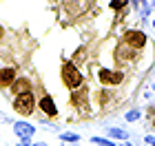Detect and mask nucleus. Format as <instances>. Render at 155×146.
<instances>
[{"label": "nucleus", "mask_w": 155, "mask_h": 146, "mask_svg": "<svg viewBox=\"0 0 155 146\" xmlns=\"http://www.w3.org/2000/svg\"><path fill=\"white\" fill-rule=\"evenodd\" d=\"M153 126H155V120H153Z\"/></svg>", "instance_id": "6ab92c4d"}, {"label": "nucleus", "mask_w": 155, "mask_h": 146, "mask_svg": "<svg viewBox=\"0 0 155 146\" xmlns=\"http://www.w3.org/2000/svg\"><path fill=\"white\" fill-rule=\"evenodd\" d=\"M78 140H80V135H75V133H62V142H69V144H75Z\"/></svg>", "instance_id": "9d476101"}, {"label": "nucleus", "mask_w": 155, "mask_h": 146, "mask_svg": "<svg viewBox=\"0 0 155 146\" xmlns=\"http://www.w3.org/2000/svg\"><path fill=\"white\" fill-rule=\"evenodd\" d=\"M13 91H16L18 95H25V93H31L29 91V89H31V82L29 80H27V78H20V80H16V82H13Z\"/></svg>", "instance_id": "6e6552de"}, {"label": "nucleus", "mask_w": 155, "mask_h": 146, "mask_svg": "<svg viewBox=\"0 0 155 146\" xmlns=\"http://www.w3.org/2000/svg\"><path fill=\"white\" fill-rule=\"evenodd\" d=\"M137 117H140V111H131V113L126 115V120H129V122H133V120H137Z\"/></svg>", "instance_id": "f8f14e48"}, {"label": "nucleus", "mask_w": 155, "mask_h": 146, "mask_svg": "<svg viewBox=\"0 0 155 146\" xmlns=\"http://www.w3.org/2000/svg\"><path fill=\"white\" fill-rule=\"evenodd\" d=\"M2 33H5V31H2V27H0V38H2Z\"/></svg>", "instance_id": "a211bd4d"}, {"label": "nucleus", "mask_w": 155, "mask_h": 146, "mask_svg": "<svg viewBox=\"0 0 155 146\" xmlns=\"http://www.w3.org/2000/svg\"><path fill=\"white\" fill-rule=\"evenodd\" d=\"M111 7H113V9H120V7H124V2H111Z\"/></svg>", "instance_id": "ddd939ff"}, {"label": "nucleus", "mask_w": 155, "mask_h": 146, "mask_svg": "<svg viewBox=\"0 0 155 146\" xmlns=\"http://www.w3.org/2000/svg\"><path fill=\"white\" fill-rule=\"evenodd\" d=\"M124 40H126L133 49H140V47L146 44V36H144L142 31H126V33H124Z\"/></svg>", "instance_id": "20e7f679"}, {"label": "nucleus", "mask_w": 155, "mask_h": 146, "mask_svg": "<svg viewBox=\"0 0 155 146\" xmlns=\"http://www.w3.org/2000/svg\"><path fill=\"white\" fill-rule=\"evenodd\" d=\"M13 131H16V135L22 137V140H29V137H33V133H36L33 124H27V122H16L13 124Z\"/></svg>", "instance_id": "39448f33"}, {"label": "nucleus", "mask_w": 155, "mask_h": 146, "mask_svg": "<svg viewBox=\"0 0 155 146\" xmlns=\"http://www.w3.org/2000/svg\"><path fill=\"white\" fill-rule=\"evenodd\" d=\"M33 106H36V100H33L31 93L18 95L16 102H13V109H16L20 115H31V113H33Z\"/></svg>", "instance_id": "f03ea898"}, {"label": "nucleus", "mask_w": 155, "mask_h": 146, "mask_svg": "<svg viewBox=\"0 0 155 146\" xmlns=\"http://www.w3.org/2000/svg\"><path fill=\"white\" fill-rule=\"evenodd\" d=\"M16 82V69H0V86H11Z\"/></svg>", "instance_id": "423d86ee"}, {"label": "nucleus", "mask_w": 155, "mask_h": 146, "mask_svg": "<svg viewBox=\"0 0 155 146\" xmlns=\"http://www.w3.org/2000/svg\"><path fill=\"white\" fill-rule=\"evenodd\" d=\"M33 146H47V144L45 142H38V144H33Z\"/></svg>", "instance_id": "dca6fc26"}, {"label": "nucleus", "mask_w": 155, "mask_h": 146, "mask_svg": "<svg viewBox=\"0 0 155 146\" xmlns=\"http://www.w3.org/2000/svg\"><path fill=\"white\" fill-rule=\"evenodd\" d=\"M109 135L111 137H117V140H126V137H129V133L122 131V128H109Z\"/></svg>", "instance_id": "1a4fd4ad"}, {"label": "nucleus", "mask_w": 155, "mask_h": 146, "mask_svg": "<svg viewBox=\"0 0 155 146\" xmlns=\"http://www.w3.org/2000/svg\"><path fill=\"white\" fill-rule=\"evenodd\" d=\"M40 109L42 111H45V113L47 115H58V109H55V102L51 100V97H49V95H45V97H42V100H40Z\"/></svg>", "instance_id": "0eeeda50"}, {"label": "nucleus", "mask_w": 155, "mask_h": 146, "mask_svg": "<svg viewBox=\"0 0 155 146\" xmlns=\"http://www.w3.org/2000/svg\"><path fill=\"white\" fill-rule=\"evenodd\" d=\"M62 146H75V144H69V142H64V144H62Z\"/></svg>", "instance_id": "f3484780"}, {"label": "nucleus", "mask_w": 155, "mask_h": 146, "mask_svg": "<svg viewBox=\"0 0 155 146\" xmlns=\"http://www.w3.org/2000/svg\"><path fill=\"white\" fill-rule=\"evenodd\" d=\"M146 142H149L151 146H155V137H146Z\"/></svg>", "instance_id": "4468645a"}, {"label": "nucleus", "mask_w": 155, "mask_h": 146, "mask_svg": "<svg viewBox=\"0 0 155 146\" xmlns=\"http://www.w3.org/2000/svg\"><path fill=\"white\" fill-rule=\"evenodd\" d=\"M62 80H64V84L69 89H78L82 84V73L75 69L73 62H64L62 64Z\"/></svg>", "instance_id": "f257e3e1"}, {"label": "nucleus", "mask_w": 155, "mask_h": 146, "mask_svg": "<svg viewBox=\"0 0 155 146\" xmlns=\"http://www.w3.org/2000/svg\"><path fill=\"white\" fill-rule=\"evenodd\" d=\"M97 78H100L104 84H120V82L124 80V75L120 71H109V69H102L100 73H97Z\"/></svg>", "instance_id": "7ed1b4c3"}, {"label": "nucleus", "mask_w": 155, "mask_h": 146, "mask_svg": "<svg viewBox=\"0 0 155 146\" xmlns=\"http://www.w3.org/2000/svg\"><path fill=\"white\" fill-rule=\"evenodd\" d=\"M93 144H97V146H115L113 142H109V140H104V137H93V140H91Z\"/></svg>", "instance_id": "9b49d317"}, {"label": "nucleus", "mask_w": 155, "mask_h": 146, "mask_svg": "<svg viewBox=\"0 0 155 146\" xmlns=\"http://www.w3.org/2000/svg\"><path fill=\"white\" fill-rule=\"evenodd\" d=\"M18 146H29V140H22V142H20Z\"/></svg>", "instance_id": "2eb2a0df"}]
</instances>
